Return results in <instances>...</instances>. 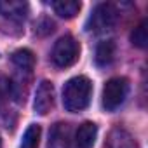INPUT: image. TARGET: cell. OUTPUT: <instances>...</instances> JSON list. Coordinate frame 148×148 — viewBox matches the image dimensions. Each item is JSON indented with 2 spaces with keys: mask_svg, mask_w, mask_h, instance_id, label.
<instances>
[{
  "mask_svg": "<svg viewBox=\"0 0 148 148\" xmlns=\"http://www.w3.org/2000/svg\"><path fill=\"white\" fill-rule=\"evenodd\" d=\"M92 94V84L87 77L79 75L70 79L63 87V105L68 112L77 113L89 106Z\"/></svg>",
  "mask_w": 148,
  "mask_h": 148,
  "instance_id": "1",
  "label": "cell"
},
{
  "mask_svg": "<svg viewBox=\"0 0 148 148\" xmlns=\"http://www.w3.org/2000/svg\"><path fill=\"white\" fill-rule=\"evenodd\" d=\"M79 52H80L79 42L73 38V37L66 35V37H61V38L54 44L51 58H52V63H54L56 66H59V68H68V66H71L73 63L79 59Z\"/></svg>",
  "mask_w": 148,
  "mask_h": 148,
  "instance_id": "2",
  "label": "cell"
},
{
  "mask_svg": "<svg viewBox=\"0 0 148 148\" xmlns=\"http://www.w3.org/2000/svg\"><path fill=\"white\" fill-rule=\"evenodd\" d=\"M117 19H119V12L115 9V5L112 4H99L89 21H87V30L92 32V33H105V32H110L115 25H117Z\"/></svg>",
  "mask_w": 148,
  "mask_h": 148,
  "instance_id": "3",
  "label": "cell"
},
{
  "mask_svg": "<svg viewBox=\"0 0 148 148\" xmlns=\"http://www.w3.org/2000/svg\"><path fill=\"white\" fill-rule=\"evenodd\" d=\"M129 92V80L124 77L110 79L103 89V106L106 112H115L127 98Z\"/></svg>",
  "mask_w": 148,
  "mask_h": 148,
  "instance_id": "4",
  "label": "cell"
},
{
  "mask_svg": "<svg viewBox=\"0 0 148 148\" xmlns=\"http://www.w3.org/2000/svg\"><path fill=\"white\" fill-rule=\"evenodd\" d=\"M54 106V86L49 80H42L37 94H35V101H33V108L38 115H47Z\"/></svg>",
  "mask_w": 148,
  "mask_h": 148,
  "instance_id": "5",
  "label": "cell"
},
{
  "mask_svg": "<svg viewBox=\"0 0 148 148\" xmlns=\"http://www.w3.org/2000/svg\"><path fill=\"white\" fill-rule=\"evenodd\" d=\"M96 136H98V125L94 122H84L75 132L71 148H92Z\"/></svg>",
  "mask_w": 148,
  "mask_h": 148,
  "instance_id": "6",
  "label": "cell"
},
{
  "mask_svg": "<svg viewBox=\"0 0 148 148\" xmlns=\"http://www.w3.org/2000/svg\"><path fill=\"white\" fill-rule=\"evenodd\" d=\"M0 14L9 19L21 21L28 14V4L26 2H16V0H0Z\"/></svg>",
  "mask_w": 148,
  "mask_h": 148,
  "instance_id": "7",
  "label": "cell"
},
{
  "mask_svg": "<svg viewBox=\"0 0 148 148\" xmlns=\"http://www.w3.org/2000/svg\"><path fill=\"white\" fill-rule=\"evenodd\" d=\"M115 52H117V47H115V42L113 40H103L98 44L96 47V64L98 66H108L113 63L115 59Z\"/></svg>",
  "mask_w": 148,
  "mask_h": 148,
  "instance_id": "8",
  "label": "cell"
},
{
  "mask_svg": "<svg viewBox=\"0 0 148 148\" xmlns=\"http://www.w3.org/2000/svg\"><path fill=\"white\" fill-rule=\"evenodd\" d=\"M82 4L77 2V0H59V2H52V9L54 12L59 16V18H73V16H77L79 11H80Z\"/></svg>",
  "mask_w": 148,
  "mask_h": 148,
  "instance_id": "9",
  "label": "cell"
},
{
  "mask_svg": "<svg viewBox=\"0 0 148 148\" xmlns=\"http://www.w3.org/2000/svg\"><path fill=\"white\" fill-rule=\"evenodd\" d=\"M12 63L23 71H32L35 66V56L28 49H19L12 54Z\"/></svg>",
  "mask_w": 148,
  "mask_h": 148,
  "instance_id": "10",
  "label": "cell"
},
{
  "mask_svg": "<svg viewBox=\"0 0 148 148\" xmlns=\"http://www.w3.org/2000/svg\"><path fill=\"white\" fill-rule=\"evenodd\" d=\"M40 125L38 124H32L25 134H23V141H21V148H38V141H40Z\"/></svg>",
  "mask_w": 148,
  "mask_h": 148,
  "instance_id": "11",
  "label": "cell"
},
{
  "mask_svg": "<svg viewBox=\"0 0 148 148\" xmlns=\"http://www.w3.org/2000/svg\"><path fill=\"white\" fill-rule=\"evenodd\" d=\"M131 42L132 45L139 47V49H145L146 44H148V30H146V21L143 19L131 33Z\"/></svg>",
  "mask_w": 148,
  "mask_h": 148,
  "instance_id": "12",
  "label": "cell"
},
{
  "mask_svg": "<svg viewBox=\"0 0 148 148\" xmlns=\"http://www.w3.org/2000/svg\"><path fill=\"white\" fill-rule=\"evenodd\" d=\"M16 96V91H14V84L5 79V77H0V110H2L11 98Z\"/></svg>",
  "mask_w": 148,
  "mask_h": 148,
  "instance_id": "13",
  "label": "cell"
},
{
  "mask_svg": "<svg viewBox=\"0 0 148 148\" xmlns=\"http://www.w3.org/2000/svg\"><path fill=\"white\" fill-rule=\"evenodd\" d=\"M52 32H54V23L49 21V19H42L37 25V33L38 35H47V33H52Z\"/></svg>",
  "mask_w": 148,
  "mask_h": 148,
  "instance_id": "14",
  "label": "cell"
},
{
  "mask_svg": "<svg viewBox=\"0 0 148 148\" xmlns=\"http://www.w3.org/2000/svg\"><path fill=\"white\" fill-rule=\"evenodd\" d=\"M0 148H2V139H0Z\"/></svg>",
  "mask_w": 148,
  "mask_h": 148,
  "instance_id": "15",
  "label": "cell"
}]
</instances>
